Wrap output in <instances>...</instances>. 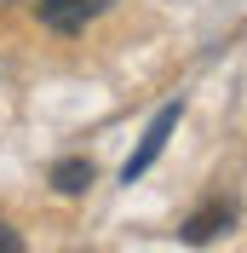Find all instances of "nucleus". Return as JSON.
Returning <instances> with one entry per match:
<instances>
[{"label":"nucleus","instance_id":"nucleus-1","mask_svg":"<svg viewBox=\"0 0 247 253\" xmlns=\"http://www.w3.org/2000/svg\"><path fill=\"white\" fill-rule=\"evenodd\" d=\"M178 115H184V98H167V104L150 115V126H144V138H138V150H132V156H126V167H121V184L144 178L155 161H161V150H167V138H172V126H178Z\"/></svg>","mask_w":247,"mask_h":253},{"label":"nucleus","instance_id":"nucleus-2","mask_svg":"<svg viewBox=\"0 0 247 253\" xmlns=\"http://www.w3.org/2000/svg\"><path fill=\"white\" fill-rule=\"evenodd\" d=\"M104 12H115V0H35V17H41L52 35H81Z\"/></svg>","mask_w":247,"mask_h":253},{"label":"nucleus","instance_id":"nucleus-3","mask_svg":"<svg viewBox=\"0 0 247 253\" xmlns=\"http://www.w3.org/2000/svg\"><path fill=\"white\" fill-rule=\"evenodd\" d=\"M230 224H236V202H207L201 213H190V219H184L178 236H184L190 248H201V242H213L218 230H230Z\"/></svg>","mask_w":247,"mask_h":253},{"label":"nucleus","instance_id":"nucleus-4","mask_svg":"<svg viewBox=\"0 0 247 253\" xmlns=\"http://www.w3.org/2000/svg\"><path fill=\"white\" fill-rule=\"evenodd\" d=\"M92 178H98V167H92L86 156L52 161V190H58V196H86V190H92Z\"/></svg>","mask_w":247,"mask_h":253},{"label":"nucleus","instance_id":"nucleus-5","mask_svg":"<svg viewBox=\"0 0 247 253\" xmlns=\"http://www.w3.org/2000/svg\"><path fill=\"white\" fill-rule=\"evenodd\" d=\"M0 253H23V236H17L12 224H0Z\"/></svg>","mask_w":247,"mask_h":253}]
</instances>
